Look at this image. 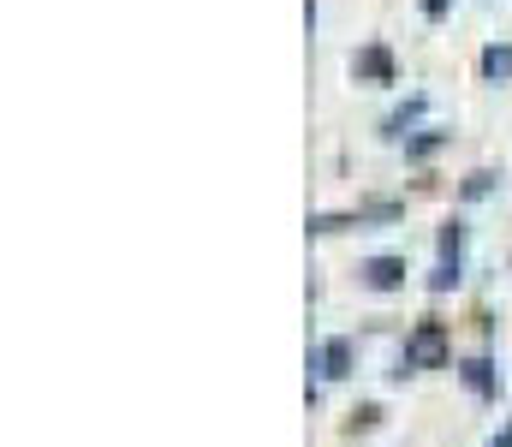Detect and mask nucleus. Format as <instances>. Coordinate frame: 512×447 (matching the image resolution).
Instances as JSON below:
<instances>
[{
	"label": "nucleus",
	"instance_id": "nucleus-1",
	"mask_svg": "<svg viewBox=\"0 0 512 447\" xmlns=\"http://www.w3.org/2000/svg\"><path fill=\"white\" fill-rule=\"evenodd\" d=\"M435 364H447V334H441V322H417V334H411L405 352H399V376L435 370Z\"/></svg>",
	"mask_w": 512,
	"mask_h": 447
},
{
	"label": "nucleus",
	"instance_id": "nucleus-2",
	"mask_svg": "<svg viewBox=\"0 0 512 447\" xmlns=\"http://www.w3.org/2000/svg\"><path fill=\"white\" fill-rule=\"evenodd\" d=\"M310 370H316L322 382H340V376L352 370V340H322L316 358H310Z\"/></svg>",
	"mask_w": 512,
	"mask_h": 447
},
{
	"label": "nucleus",
	"instance_id": "nucleus-3",
	"mask_svg": "<svg viewBox=\"0 0 512 447\" xmlns=\"http://www.w3.org/2000/svg\"><path fill=\"white\" fill-rule=\"evenodd\" d=\"M364 287H370V293L405 287V257H370V263H364Z\"/></svg>",
	"mask_w": 512,
	"mask_h": 447
},
{
	"label": "nucleus",
	"instance_id": "nucleus-4",
	"mask_svg": "<svg viewBox=\"0 0 512 447\" xmlns=\"http://www.w3.org/2000/svg\"><path fill=\"white\" fill-rule=\"evenodd\" d=\"M352 72H364V78H393V60H387V48H364L358 60H352Z\"/></svg>",
	"mask_w": 512,
	"mask_h": 447
},
{
	"label": "nucleus",
	"instance_id": "nucleus-5",
	"mask_svg": "<svg viewBox=\"0 0 512 447\" xmlns=\"http://www.w3.org/2000/svg\"><path fill=\"white\" fill-rule=\"evenodd\" d=\"M465 388H471V394H495V364H489V358H471V364H465Z\"/></svg>",
	"mask_w": 512,
	"mask_h": 447
},
{
	"label": "nucleus",
	"instance_id": "nucleus-6",
	"mask_svg": "<svg viewBox=\"0 0 512 447\" xmlns=\"http://www.w3.org/2000/svg\"><path fill=\"white\" fill-rule=\"evenodd\" d=\"M483 72L489 78H512V48H489L483 54Z\"/></svg>",
	"mask_w": 512,
	"mask_h": 447
},
{
	"label": "nucleus",
	"instance_id": "nucleus-7",
	"mask_svg": "<svg viewBox=\"0 0 512 447\" xmlns=\"http://www.w3.org/2000/svg\"><path fill=\"white\" fill-rule=\"evenodd\" d=\"M453 281H459V257H441V269L429 275V287H435V293H447Z\"/></svg>",
	"mask_w": 512,
	"mask_h": 447
},
{
	"label": "nucleus",
	"instance_id": "nucleus-8",
	"mask_svg": "<svg viewBox=\"0 0 512 447\" xmlns=\"http://www.w3.org/2000/svg\"><path fill=\"white\" fill-rule=\"evenodd\" d=\"M423 12H429V18H441V12H447V0H423Z\"/></svg>",
	"mask_w": 512,
	"mask_h": 447
},
{
	"label": "nucleus",
	"instance_id": "nucleus-9",
	"mask_svg": "<svg viewBox=\"0 0 512 447\" xmlns=\"http://www.w3.org/2000/svg\"><path fill=\"white\" fill-rule=\"evenodd\" d=\"M489 447H512V424H507V430H501V436H495Z\"/></svg>",
	"mask_w": 512,
	"mask_h": 447
}]
</instances>
